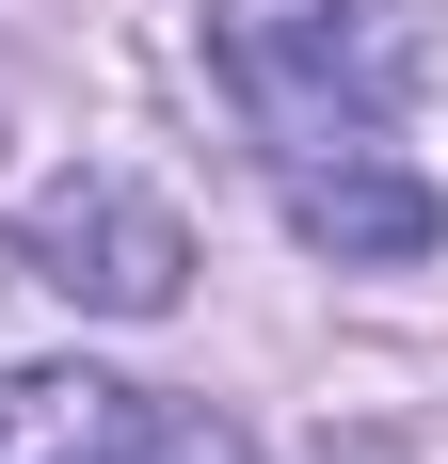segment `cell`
<instances>
[{"label":"cell","instance_id":"cell-4","mask_svg":"<svg viewBox=\"0 0 448 464\" xmlns=\"http://www.w3.org/2000/svg\"><path fill=\"white\" fill-rule=\"evenodd\" d=\"M96 464H257V449H240L224 417H129L112 449H96Z\"/></svg>","mask_w":448,"mask_h":464},{"label":"cell","instance_id":"cell-2","mask_svg":"<svg viewBox=\"0 0 448 464\" xmlns=\"http://www.w3.org/2000/svg\"><path fill=\"white\" fill-rule=\"evenodd\" d=\"M16 256H33L64 304H96V321H161V304L192 288V225H177L144 177H112V160L48 177L33 208H16Z\"/></svg>","mask_w":448,"mask_h":464},{"label":"cell","instance_id":"cell-3","mask_svg":"<svg viewBox=\"0 0 448 464\" xmlns=\"http://www.w3.org/2000/svg\"><path fill=\"white\" fill-rule=\"evenodd\" d=\"M144 417V384L112 369H0V464H96Z\"/></svg>","mask_w":448,"mask_h":464},{"label":"cell","instance_id":"cell-1","mask_svg":"<svg viewBox=\"0 0 448 464\" xmlns=\"http://www.w3.org/2000/svg\"><path fill=\"white\" fill-rule=\"evenodd\" d=\"M416 64H433V0H209V81L257 144L272 208L336 273H401L448 240V192L401 144Z\"/></svg>","mask_w":448,"mask_h":464}]
</instances>
